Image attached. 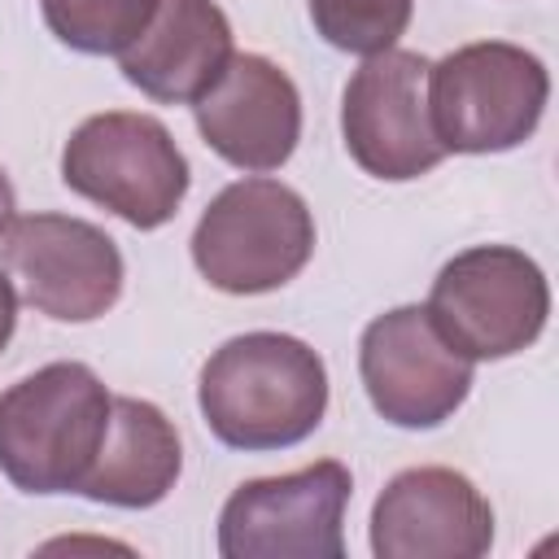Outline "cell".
Segmentation results:
<instances>
[{
    "label": "cell",
    "instance_id": "6da1fadb",
    "mask_svg": "<svg viewBox=\"0 0 559 559\" xmlns=\"http://www.w3.org/2000/svg\"><path fill=\"white\" fill-rule=\"evenodd\" d=\"M197 406L231 450H288L323 424L328 367L301 336L245 332L205 358Z\"/></svg>",
    "mask_w": 559,
    "mask_h": 559
},
{
    "label": "cell",
    "instance_id": "7a4b0ae2",
    "mask_svg": "<svg viewBox=\"0 0 559 559\" xmlns=\"http://www.w3.org/2000/svg\"><path fill=\"white\" fill-rule=\"evenodd\" d=\"M109 389L87 362H48L0 393V472L22 493H79L109 428Z\"/></svg>",
    "mask_w": 559,
    "mask_h": 559
},
{
    "label": "cell",
    "instance_id": "3957f363",
    "mask_svg": "<svg viewBox=\"0 0 559 559\" xmlns=\"http://www.w3.org/2000/svg\"><path fill=\"white\" fill-rule=\"evenodd\" d=\"M428 122L445 153L520 148L550 100V70L507 39H476L428 61Z\"/></svg>",
    "mask_w": 559,
    "mask_h": 559
},
{
    "label": "cell",
    "instance_id": "277c9868",
    "mask_svg": "<svg viewBox=\"0 0 559 559\" xmlns=\"http://www.w3.org/2000/svg\"><path fill=\"white\" fill-rule=\"evenodd\" d=\"M314 253V214L280 179L227 183L192 231V262L210 288L231 297L275 293L306 271Z\"/></svg>",
    "mask_w": 559,
    "mask_h": 559
},
{
    "label": "cell",
    "instance_id": "5b68a950",
    "mask_svg": "<svg viewBox=\"0 0 559 559\" xmlns=\"http://www.w3.org/2000/svg\"><path fill=\"white\" fill-rule=\"evenodd\" d=\"M61 183L135 231L166 227L188 197V157L153 114L105 109L83 118L61 148Z\"/></svg>",
    "mask_w": 559,
    "mask_h": 559
},
{
    "label": "cell",
    "instance_id": "8992f818",
    "mask_svg": "<svg viewBox=\"0 0 559 559\" xmlns=\"http://www.w3.org/2000/svg\"><path fill=\"white\" fill-rule=\"evenodd\" d=\"M424 310L467 362H498L546 332L550 284L524 249L472 245L437 271Z\"/></svg>",
    "mask_w": 559,
    "mask_h": 559
},
{
    "label": "cell",
    "instance_id": "52a82bcc",
    "mask_svg": "<svg viewBox=\"0 0 559 559\" xmlns=\"http://www.w3.org/2000/svg\"><path fill=\"white\" fill-rule=\"evenodd\" d=\"M354 476L341 459L245 480L218 511L223 559H341Z\"/></svg>",
    "mask_w": 559,
    "mask_h": 559
},
{
    "label": "cell",
    "instance_id": "ba28073f",
    "mask_svg": "<svg viewBox=\"0 0 559 559\" xmlns=\"http://www.w3.org/2000/svg\"><path fill=\"white\" fill-rule=\"evenodd\" d=\"M17 297L52 323H92L122 297V253L109 231L70 214H22L0 236Z\"/></svg>",
    "mask_w": 559,
    "mask_h": 559
},
{
    "label": "cell",
    "instance_id": "9c48e42d",
    "mask_svg": "<svg viewBox=\"0 0 559 559\" xmlns=\"http://www.w3.org/2000/svg\"><path fill=\"white\" fill-rule=\"evenodd\" d=\"M358 376L376 415L393 428H437L472 393V362L424 306H393L362 328Z\"/></svg>",
    "mask_w": 559,
    "mask_h": 559
},
{
    "label": "cell",
    "instance_id": "30bf717a",
    "mask_svg": "<svg viewBox=\"0 0 559 559\" xmlns=\"http://www.w3.org/2000/svg\"><path fill=\"white\" fill-rule=\"evenodd\" d=\"M428 57L389 48L367 57L341 96V135L349 157L384 183H406L445 162L428 122Z\"/></svg>",
    "mask_w": 559,
    "mask_h": 559
},
{
    "label": "cell",
    "instance_id": "8fae6325",
    "mask_svg": "<svg viewBox=\"0 0 559 559\" xmlns=\"http://www.w3.org/2000/svg\"><path fill=\"white\" fill-rule=\"evenodd\" d=\"M489 546L493 507L454 467H406L371 507L376 559H480Z\"/></svg>",
    "mask_w": 559,
    "mask_h": 559
},
{
    "label": "cell",
    "instance_id": "7c38bea8",
    "mask_svg": "<svg viewBox=\"0 0 559 559\" xmlns=\"http://www.w3.org/2000/svg\"><path fill=\"white\" fill-rule=\"evenodd\" d=\"M201 140L236 170H280L301 140L297 83L258 52H231L223 74L192 100Z\"/></svg>",
    "mask_w": 559,
    "mask_h": 559
},
{
    "label": "cell",
    "instance_id": "4fadbf2b",
    "mask_svg": "<svg viewBox=\"0 0 559 559\" xmlns=\"http://www.w3.org/2000/svg\"><path fill=\"white\" fill-rule=\"evenodd\" d=\"M231 22L214 0H157L148 26L118 52L122 79L157 105H192L231 61Z\"/></svg>",
    "mask_w": 559,
    "mask_h": 559
},
{
    "label": "cell",
    "instance_id": "5bb4252c",
    "mask_svg": "<svg viewBox=\"0 0 559 559\" xmlns=\"http://www.w3.org/2000/svg\"><path fill=\"white\" fill-rule=\"evenodd\" d=\"M183 472V445L162 406L144 397H114L109 428L79 493L87 502L144 511L157 507Z\"/></svg>",
    "mask_w": 559,
    "mask_h": 559
},
{
    "label": "cell",
    "instance_id": "9a60e30c",
    "mask_svg": "<svg viewBox=\"0 0 559 559\" xmlns=\"http://www.w3.org/2000/svg\"><path fill=\"white\" fill-rule=\"evenodd\" d=\"M57 44L87 57H118L157 13V0H39Z\"/></svg>",
    "mask_w": 559,
    "mask_h": 559
},
{
    "label": "cell",
    "instance_id": "2e32d148",
    "mask_svg": "<svg viewBox=\"0 0 559 559\" xmlns=\"http://www.w3.org/2000/svg\"><path fill=\"white\" fill-rule=\"evenodd\" d=\"M415 0H310L314 31L354 57L389 52L411 26Z\"/></svg>",
    "mask_w": 559,
    "mask_h": 559
},
{
    "label": "cell",
    "instance_id": "e0dca14e",
    "mask_svg": "<svg viewBox=\"0 0 559 559\" xmlns=\"http://www.w3.org/2000/svg\"><path fill=\"white\" fill-rule=\"evenodd\" d=\"M13 332H17V288H13L9 271H0V354L13 341Z\"/></svg>",
    "mask_w": 559,
    "mask_h": 559
},
{
    "label": "cell",
    "instance_id": "ac0fdd59",
    "mask_svg": "<svg viewBox=\"0 0 559 559\" xmlns=\"http://www.w3.org/2000/svg\"><path fill=\"white\" fill-rule=\"evenodd\" d=\"M13 210H17V197H13V183H9V175H4V166H0V236L9 231Z\"/></svg>",
    "mask_w": 559,
    "mask_h": 559
}]
</instances>
